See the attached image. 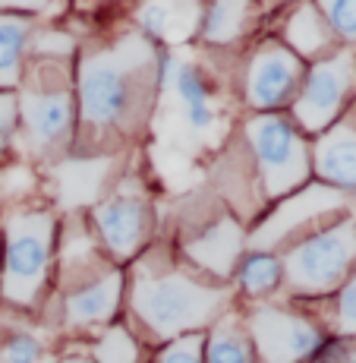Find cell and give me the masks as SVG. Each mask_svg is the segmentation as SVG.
<instances>
[{"label":"cell","instance_id":"3","mask_svg":"<svg viewBox=\"0 0 356 363\" xmlns=\"http://www.w3.org/2000/svg\"><path fill=\"white\" fill-rule=\"evenodd\" d=\"M281 269L299 294H328L340 288L356 269V221L340 218L306 237L287 253Z\"/></svg>","mask_w":356,"mask_h":363},{"label":"cell","instance_id":"29","mask_svg":"<svg viewBox=\"0 0 356 363\" xmlns=\"http://www.w3.org/2000/svg\"><path fill=\"white\" fill-rule=\"evenodd\" d=\"M312 363H356V345H334L331 351L316 357Z\"/></svg>","mask_w":356,"mask_h":363},{"label":"cell","instance_id":"17","mask_svg":"<svg viewBox=\"0 0 356 363\" xmlns=\"http://www.w3.org/2000/svg\"><path fill=\"white\" fill-rule=\"evenodd\" d=\"M25 38H29V23L23 16H0V89L19 82Z\"/></svg>","mask_w":356,"mask_h":363},{"label":"cell","instance_id":"18","mask_svg":"<svg viewBox=\"0 0 356 363\" xmlns=\"http://www.w3.org/2000/svg\"><path fill=\"white\" fill-rule=\"evenodd\" d=\"M253 13L249 4H214L202 13V35L205 41L214 45H227V41L240 38V32L246 29V16Z\"/></svg>","mask_w":356,"mask_h":363},{"label":"cell","instance_id":"5","mask_svg":"<svg viewBox=\"0 0 356 363\" xmlns=\"http://www.w3.org/2000/svg\"><path fill=\"white\" fill-rule=\"evenodd\" d=\"M246 136L255 152L268 196H287L290 190H299L306 184V177H309V149H306L297 127H290L277 114H262L246 123Z\"/></svg>","mask_w":356,"mask_h":363},{"label":"cell","instance_id":"8","mask_svg":"<svg viewBox=\"0 0 356 363\" xmlns=\"http://www.w3.org/2000/svg\"><path fill=\"white\" fill-rule=\"evenodd\" d=\"M344 202H347V196L340 190H331V186H325V184H312V186H306L303 193H297V196L284 199L253 231L249 243H253V250H271L281 240H287L290 234L303 231L306 225H318L328 215L340 212Z\"/></svg>","mask_w":356,"mask_h":363},{"label":"cell","instance_id":"16","mask_svg":"<svg viewBox=\"0 0 356 363\" xmlns=\"http://www.w3.org/2000/svg\"><path fill=\"white\" fill-rule=\"evenodd\" d=\"M334 32L328 29L318 6H299L287 23V41L297 57H318L331 48Z\"/></svg>","mask_w":356,"mask_h":363},{"label":"cell","instance_id":"24","mask_svg":"<svg viewBox=\"0 0 356 363\" xmlns=\"http://www.w3.org/2000/svg\"><path fill=\"white\" fill-rule=\"evenodd\" d=\"M202 347H205L202 335H183L164 347L161 363H202Z\"/></svg>","mask_w":356,"mask_h":363},{"label":"cell","instance_id":"14","mask_svg":"<svg viewBox=\"0 0 356 363\" xmlns=\"http://www.w3.org/2000/svg\"><path fill=\"white\" fill-rule=\"evenodd\" d=\"M120 275L117 272H108V275H98L92 284L73 291L67 297V325L73 329H82V325H98L108 323L114 316L117 303H120Z\"/></svg>","mask_w":356,"mask_h":363},{"label":"cell","instance_id":"27","mask_svg":"<svg viewBox=\"0 0 356 363\" xmlns=\"http://www.w3.org/2000/svg\"><path fill=\"white\" fill-rule=\"evenodd\" d=\"M73 51V38L64 32H54V29H47V32H41L38 38H35V54H69Z\"/></svg>","mask_w":356,"mask_h":363},{"label":"cell","instance_id":"10","mask_svg":"<svg viewBox=\"0 0 356 363\" xmlns=\"http://www.w3.org/2000/svg\"><path fill=\"white\" fill-rule=\"evenodd\" d=\"M299 76H303V60L281 45H265L255 51L253 64L246 73V101L259 111H271L277 104L290 101L297 92Z\"/></svg>","mask_w":356,"mask_h":363},{"label":"cell","instance_id":"20","mask_svg":"<svg viewBox=\"0 0 356 363\" xmlns=\"http://www.w3.org/2000/svg\"><path fill=\"white\" fill-rule=\"evenodd\" d=\"M281 275H284V269H281V259H277V256L255 253V256L246 259V265H243L240 284H243L246 294L262 297V294H268V291H275L277 284H281Z\"/></svg>","mask_w":356,"mask_h":363},{"label":"cell","instance_id":"2","mask_svg":"<svg viewBox=\"0 0 356 363\" xmlns=\"http://www.w3.org/2000/svg\"><path fill=\"white\" fill-rule=\"evenodd\" d=\"M227 303L224 288H212L183 272L139 275L132 281V313L158 338H183L208 325Z\"/></svg>","mask_w":356,"mask_h":363},{"label":"cell","instance_id":"28","mask_svg":"<svg viewBox=\"0 0 356 363\" xmlns=\"http://www.w3.org/2000/svg\"><path fill=\"white\" fill-rule=\"evenodd\" d=\"M186 121H190L193 130L205 133L214 127V121H218V114H214V104L212 101H202V104H193V108H186Z\"/></svg>","mask_w":356,"mask_h":363},{"label":"cell","instance_id":"1","mask_svg":"<svg viewBox=\"0 0 356 363\" xmlns=\"http://www.w3.org/2000/svg\"><path fill=\"white\" fill-rule=\"evenodd\" d=\"M155 73V54L149 41L123 38L108 51L86 54L79 67V111L88 130L101 133L123 127L142 104L145 79ZM158 76V73H155Z\"/></svg>","mask_w":356,"mask_h":363},{"label":"cell","instance_id":"26","mask_svg":"<svg viewBox=\"0 0 356 363\" xmlns=\"http://www.w3.org/2000/svg\"><path fill=\"white\" fill-rule=\"evenodd\" d=\"M16 117H19V101L13 95H0V152L6 149L13 130H16Z\"/></svg>","mask_w":356,"mask_h":363},{"label":"cell","instance_id":"6","mask_svg":"<svg viewBox=\"0 0 356 363\" xmlns=\"http://www.w3.org/2000/svg\"><path fill=\"white\" fill-rule=\"evenodd\" d=\"M356 89V54L334 51L331 57H322L309 69L303 89L293 104V117L306 133H322L338 121L350 104Z\"/></svg>","mask_w":356,"mask_h":363},{"label":"cell","instance_id":"15","mask_svg":"<svg viewBox=\"0 0 356 363\" xmlns=\"http://www.w3.org/2000/svg\"><path fill=\"white\" fill-rule=\"evenodd\" d=\"M202 13L195 4H149L139 10V23L164 41H186L202 26Z\"/></svg>","mask_w":356,"mask_h":363},{"label":"cell","instance_id":"11","mask_svg":"<svg viewBox=\"0 0 356 363\" xmlns=\"http://www.w3.org/2000/svg\"><path fill=\"white\" fill-rule=\"evenodd\" d=\"M312 158H316V171L325 180V186L356 193V108H347L318 136Z\"/></svg>","mask_w":356,"mask_h":363},{"label":"cell","instance_id":"4","mask_svg":"<svg viewBox=\"0 0 356 363\" xmlns=\"http://www.w3.org/2000/svg\"><path fill=\"white\" fill-rule=\"evenodd\" d=\"M4 297L16 306H29L38 297L51 265L54 218L47 212H19L4 228Z\"/></svg>","mask_w":356,"mask_h":363},{"label":"cell","instance_id":"7","mask_svg":"<svg viewBox=\"0 0 356 363\" xmlns=\"http://www.w3.org/2000/svg\"><path fill=\"white\" fill-rule=\"evenodd\" d=\"M249 338L262 363H303L322 347V332L309 319L277 306H255L249 316Z\"/></svg>","mask_w":356,"mask_h":363},{"label":"cell","instance_id":"9","mask_svg":"<svg viewBox=\"0 0 356 363\" xmlns=\"http://www.w3.org/2000/svg\"><path fill=\"white\" fill-rule=\"evenodd\" d=\"M23 123H25V139L32 143V149L51 152L69 136L73 130V95L67 86H32L23 95Z\"/></svg>","mask_w":356,"mask_h":363},{"label":"cell","instance_id":"25","mask_svg":"<svg viewBox=\"0 0 356 363\" xmlns=\"http://www.w3.org/2000/svg\"><path fill=\"white\" fill-rule=\"evenodd\" d=\"M38 341L29 338V335H19V338H13L10 345L4 347V357L6 363H38Z\"/></svg>","mask_w":356,"mask_h":363},{"label":"cell","instance_id":"21","mask_svg":"<svg viewBox=\"0 0 356 363\" xmlns=\"http://www.w3.org/2000/svg\"><path fill=\"white\" fill-rule=\"evenodd\" d=\"M95 363H139V347L123 325H110L95 345Z\"/></svg>","mask_w":356,"mask_h":363},{"label":"cell","instance_id":"12","mask_svg":"<svg viewBox=\"0 0 356 363\" xmlns=\"http://www.w3.org/2000/svg\"><path fill=\"white\" fill-rule=\"evenodd\" d=\"M95 225L104 247L114 256L127 259L139 250L149 225V208L139 196H114L95 208Z\"/></svg>","mask_w":356,"mask_h":363},{"label":"cell","instance_id":"19","mask_svg":"<svg viewBox=\"0 0 356 363\" xmlns=\"http://www.w3.org/2000/svg\"><path fill=\"white\" fill-rule=\"evenodd\" d=\"M205 357L208 363H253V351H249V341L240 325L234 319H224L208 335Z\"/></svg>","mask_w":356,"mask_h":363},{"label":"cell","instance_id":"22","mask_svg":"<svg viewBox=\"0 0 356 363\" xmlns=\"http://www.w3.org/2000/svg\"><path fill=\"white\" fill-rule=\"evenodd\" d=\"M334 332L340 338H356V269L340 284L338 306H334Z\"/></svg>","mask_w":356,"mask_h":363},{"label":"cell","instance_id":"30","mask_svg":"<svg viewBox=\"0 0 356 363\" xmlns=\"http://www.w3.org/2000/svg\"><path fill=\"white\" fill-rule=\"evenodd\" d=\"M64 363H86V360H64Z\"/></svg>","mask_w":356,"mask_h":363},{"label":"cell","instance_id":"23","mask_svg":"<svg viewBox=\"0 0 356 363\" xmlns=\"http://www.w3.org/2000/svg\"><path fill=\"white\" fill-rule=\"evenodd\" d=\"M328 29L347 41H356V0H328L318 6Z\"/></svg>","mask_w":356,"mask_h":363},{"label":"cell","instance_id":"13","mask_svg":"<svg viewBox=\"0 0 356 363\" xmlns=\"http://www.w3.org/2000/svg\"><path fill=\"white\" fill-rule=\"evenodd\" d=\"M240 250H243V231L236 228L234 218L214 221V225L205 228L195 240L186 243L190 259L218 278L230 275V269H234L236 259H240Z\"/></svg>","mask_w":356,"mask_h":363}]
</instances>
